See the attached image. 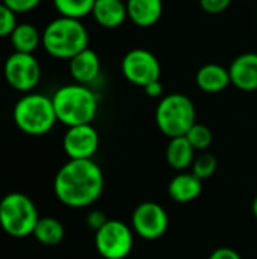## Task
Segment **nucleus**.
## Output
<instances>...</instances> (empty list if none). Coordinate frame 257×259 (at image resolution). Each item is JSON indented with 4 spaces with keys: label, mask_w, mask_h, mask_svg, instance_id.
Masks as SVG:
<instances>
[{
    "label": "nucleus",
    "mask_w": 257,
    "mask_h": 259,
    "mask_svg": "<svg viewBox=\"0 0 257 259\" xmlns=\"http://www.w3.org/2000/svg\"><path fill=\"white\" fill-rule=\"evenodd\" d=\"M105 188V176L92 159H68L56 173L53 191L68 208H86L95 203Z\"/></svg>",
    "instance_id": "1"
},
{
    "label": "nucleus",
    "mask_w": 257,
    "mask_h": 259,
    "mask_svg": "<svg viewBox=\"0 0 257 259\" xmlns=\"http://www.w3.org/2000/svg\"><path fill=\"white\" fill-rule=\"evenodd\" d=\"M52 100L58 121L67 127L91 124L98 111L97 94L88 85L76 82L58 88Z\"/></svg>",
    "instance_id": "2"
},
{
    "label": "nucleus",
    "mask_w": 257,
    "mask_h": 259,
    "mask_svg": "<svg viewBox=\"0 0 257 259\" xmlns=\"http://www.w3.org/2000/svg\"><path fill=\"white\" fill-rule=\"evenodd\" d=\"M89 33L80 20L58 17L42 30V47L56 59H71L88 49Z\"/></svg>",
    "instance_id": "3"
},
{
    "label": "nucleus",
    "mask_w": 257,
    "mask_h": 259,
    "mask_svg": "<svg viewBox=\"0 0 257 259\" xmlns=\"http://www.w3.org/2000/svg\"><path fill=\"white\" fill-rule=\"evenodd\" d=\"M12 120L26 135L42 137L58 123L52 97L41 93L23 94L14 105Z\"/></svg>",
    "instance_id": "4"
},
{
    "label": "nucleus",
    "mask_w": 257,
    "mask_h": 259,
    "mask_svg": "<svg viewBox=\"0 0 257 259\" xmlns=\"http://www.w3.org/2000/svg\"><path fill=\"white\" fill-rule=\"evenodd\" d=\"M39 220L35 202L18 191L0 199V228L12 238H26L33 234Z\"/></svg>",
    "instance_id": "5"
},
{
    "label": "nucleus",
    "mask_w": 257,
    "mask_h": 259,
    "mask_svg": "<svg viewBox=\"0 0 257 259\" xmlns=\"http://www.w3.org/2000/svg\"><path fill=\"white\" fill-rule=\"evenodd\" d=\"M155 118L159 131L170 140L185 137L188 131L197 123L195 106L192 100L180 93L164 96L158 103Z\"/></svg>",
    "instance_id": "6"
},
{
    "label": "nucleus",
    "mask_w": 257,
    "mask_h": 259,
    "mask_svg": "<svg viewBox=\"0 0 257 259\" xmlns=\"http://www.w3.org/2000/svg\"><path fill=\"white\" fill-rule=\"evenodd\" d=\"M133 229L120 220H108L95 232L94 244L105 259H126L133 249Z\"/></svg>",
    "instance_id": "7"
},
{
    "label": "nucleus",
    "mask_w": 257,
    "mask_h": 259,
    "mask_svg": "<svg viewBox=\"0 0 257 259\" xmlns=\"http://www.w3.org/2000/svg\"><path fill=\"white\" fill-rule=\"evenodd\" d=\"M5 80L18 93H32L41 80V65L33 53L14 52L3 65Z\"/></svg>",
    "instance_id": "8"
},
{
    "label": "nucleus",
    "mask_w": 257,
    "mask_h": 259,
    "mask_svg": "<svg viewBox=\"0 0 257 259\" xmlns=\"http://www.w3.org/2000/svg\"><path fill=\"white\" fill-rule=\"evenodd\" d=\"M121 73L127 82L144 88L161 79V62L153 52L136 47L123 56Z\"/></svg>",
    "instance_id": "9"
},
{
    "label": "nucleus",
    "mask_w": 257,
    "mask_h": 259,
    "mask_svg": "<svg viewBox=\"0 0 257 259\" xmlns=\"http://www.w3.org/2000/svg\"><path fill=\"white\" fill-rule=\"evenodd\" d=\"M168 214L156 202L139 203L132 214V229L133 232L147 241L159 240L168 231Z\"/></svg>",
    "instance_id": "10"
},
{
    "label": "nucleus",
    "mask_w": 257,
    "mask_h": 259,
    "mask_svg": "<svg viewBox=\"0 0 257 259\" xmlns=\"http://www.w3.org/2000/svg\"><path fill=\"white\" fill-rule=\"evenodd\" d=\"M100 146V137L92 124L67 127L62 138V149L68 159H92Z\"/></svg>",
    "instance_id": "11"
},
{
    "label": "nucleus",
    "mask_w": 257,
    "mask_h": 259,
    "mask_svg": "<svg viewBox=\"0 0 257 259\" xmlns=\"http://www.w3.org/2000/svg\"><path fill=\"white\" fill-rule=\"evenodd\" d=\"M230 82L241 91H257V53L247 52L236 56L230 67Z\"/></svg>",
    "instance_id": "12"
},
{
    "label": "nucleus",
    "mask_w": 257,
    "mask_h": 259,
    "mask_svg": "<svg viewBox=\"0 0 257 259\" xmlns=\"http://www.w3.org/2000/svg\"><path fill=\"white\" fill-rule=\"evenodd\" d=\"M68 68H70V74L76 83L89 87V83L95 82L97 77L100 76L101 64H100L98 55L92 49L88 47L70 59Z\"/></svg>",
    "instance_id": "13"
},
{
    "label": "nucleus",
    "mask_w": 257,
    "mask_h": 259,
    "mask_svg": "<svg viewBox=\"0 0 257 259\" xmlns=\"http://www.w3.org/2000/svg\"><path fill=\"white\" fill-rule=\"evenodd\" d=\"M91 15L105 29H117L129 18L127 6L123 0H95Z\"/></svg>",
    "instance_id": "14"
},
{
    "label": "nucleus",
    "mask_w": 257,
    "mask_h": 259,
    "mask_svg": "<svg viewBox=\"0 0 257 259\" xmlns=\"http://www.w3.org/2000/svg\"><path fill=\"white\" fill-rule=\"evenodd\" d=\"M127 17L138 27L155 26L164 12L162 0H127Z\"/></svg>",
    "instance_id": "15"
},
{
    "label": "nucleus",
    "mask_w": 257,
    "mask_h": 259,
    "mask_svg": "<svg viewBox=\"0 0 257 259\" xmlns=\"http://www.w3.org/2000/svg\"><path fill=\"white\" fill-rule=\"evenodd\" d=\"M195 83L203 93L208 94L221 93L232 83L229 68L220 64H206L198 68L195 74Z\"/></svg>",
    "instance_id": "16"
},
{
    "label": "nucleus",
    "mask_w": 257,
    "mask_h": 259,
    "mask_svg": "<svg viewBox=\"0 0 257 259\" xmlns=\"http://www.w3.org/2000/svg\"><path fill=\"white\" fill-rule=\"evenodd\" d=\"M203 181L192 173L176 175L168 184V194L177 203H189L200 197L203 190Z\"/></svg>",
    "instance_id": "17"
},
{
    "label": "nucleus",
    "mask_w": 257,
    "mask_h": 259,
    "mask_svg": "<svg viewBox=\"0 0 257 259\" xmlns=\"http://www.w3.org/2000/svg\"><path fill=\"white\" fill-rule=\"evenodd\" d=\"M165 159L171 168L182 171L192 165L195 159V150L189 144L186 137L171 138L165 150Z\"/></svg>",
    "instance_id": "18"
},
{
    "label": "nucleus",
    "mask_w": 257,
    "mask_h": 259,
    "mask_svg": "<svg viewBox=\"0 0 257 259\" xmlns=\"http://www.w3.org/2000/svg\"><path fill=\"white\" fill-rule=\"evenodd\" d=\"M14 52L33 53L42 44V33L30 23H18L9 36Z\"/></svg>",
    "instance_id": "19"
},
{
    "label": "nucleus",
    "mask_w": 257,
    "mask_h": 259,
    "mask_svg": "<svg viewBox=\"0 0 257 259\" xmlns=\"http://www.w3.org/2000/svg\"><path fill=\"white\" fill-rule=\"evenodd\" d=\"M32 235L42 246H56L64 240L65 229L55 217H39Z\"/></svg>",
    "instance_id": "20"
},
{
    "label": "nucleus",
    "mask_w": 257,
    "mask_h": 259,
    "mask_svg": "<svg viewBox=\"0 0 257 259\" xmlns=\"http://www.w3.org/2000/svg\"><path fill=\"white\" fill-rule=\"evenodd\" d=\"M59 17L82 20L92 14L95 0H52Z\"/></svg>",
    "instance_id": "21"
},
{
    "label": "nucleus",
    "mask_w": 257,
    "mask_h": 259,
    "mask_svg": "<svg viewBox=\"0 0 257 259\" xmlns=\"http://www.w3.org/2000/svg\"><path fill=\"white\" fill-rule=\"evenodd\" d=\"M185 137H186V140L189 141V144L194 147L195 152H197V150H198V152L208 150V149L211 147V144H212V140H214L211 129H209L208 126H204V124H200V123H195V124L188 131V134H186Z\"/></svg>",
    "instance_id": "22"
},
{
    "label": "nucleus",
    "mask_w": 257,
    "mask_h": 259,
    "mask_svg": "<svg viewBox=\"0 0 257 259\" xmlns=\"http://www.w3.org/2000/svg\"><path fill=\"white\" fill-rule=\"evenodd\" d=\"M191 167H192V175H195L200 181H204L215 175L218 168V161L212 153L204 152L194 159Z\"/></svg>",
    "instance_id": "23"
},
{
    "label": "nucleus",
    "mask_w": 257,
    "mask_h": 259,
    "mask_svg": "<svg viewBox=\"0 0 257 259\" xmlns=\"http://www.w3.org/2000/svg\"><path fill=\"white\" fill-rule=\"evenodd\" d=\"M17 24V14L5 3H0V38L11 36Z\"/></svg>",
    "instance_id": "24"
},
{
    "label": "nucleus",
    "mask_w": 257,
    "mask_h": 259,
    "mask_svg": "<svg viewBox=\"0 0 257 259\" xmlns=\"http://www.w3.org/2000/svg\"><path fill=\"white\" fill-rule=\"evenodd\" d=\"M200 8L206 12V14H221L224 11H227V8L230 6L232 0H198Z\"/></svg>",
    "instance_id": "25"
},
{
    "label": "nucleus",
    "mask_w": 257,
    "mask_h": 259,
    "mask_svg": "<svg viewBox=\"0 0 257 259\" xmlns=\"http://www.w3.org/2000/svg\"><path fill=\"white\" fill-rule=\"evenodd\" d=\"M3 3L15 14H26L33 11L41 3V0H3Z\"/></svg>",
    "instance_id": "26"
},
{
    "label": "nucleus",
    "mask_w": 257,
    "mask_h": 259,
    "mask_svg": "<svg viewBox=\"0 0 257 259\" xmlns=\"http://www.w3.org/2000/svg\"><path fill=\"white\" fill-rule=\"evenodd\" d=\"M108 220H109V219L106 217V214L101 212V211H98V209H94V211L88 212V215H86V225H88V228L92 229L94 232H97L100 228H103V226L106 225Z\"/></svg>",
    "instance_id": "27"
},
{
    "label": "nucleus",
    "mask_w": 257,
    "mask_h": 259,
    "mask_svg": "<svg viewBox=\"0 0 257 259\" xmlns=\"http://www.w3.org/2000/svg\"><path fill=\"white\" fill-rule=\"evenodd\" d=\"M209 259H242V258H241V255H239L235 249H232V247H218V249H215V250L211 253Z\"/></svg>",
    "instance_id": "28"
},
{
    "label": "nucleus",
    "mask_w": 257,
    "mask_h": 259,
    "mask_svg": "<svg viewBox=\"0 0 257 259\" xmlns=\"http://www.w3.org/2000/svg\"><path fill=\"white\" fill-rule=\"evenodd\" d=\"M142 90H144V93H145L148 97H151V99H158V97H161V96L164 94V85H162L161 79H159V80H155V82H151V83H148V85L144 87Z\"/></svg>",
    "instance_id": "29"
},
{
    "label": "nucleus",
    "mask_w": 257,
    "mask_h": 259,
    "mask_svg": "<svg viewBox=\"0 0 257 259\" xmlns=\"http://www.w3.org/2000/svg\"><path fill=\"white\" fill-rule=\"evenodd\" d=\"M251 211H253V215L257 219V196L254 197V200H253V205H251Z\"/></svg>",
    "instance_id": "30"
},
{
    "label": "nucleus",
    "mask_w": 257,
    "mask_h": 259,
    "mask_svg": "<svg viewBox=\"0 0 257 259\" xmlns=\"http://www.w3.org/2000/svg\"><path fill=\"white\" fill-rule=\"evenodd\" d=\"M0 3H3V0H0Z\"/></svg>",
    "instance_id": "31"
},
{
    "label": "nucleus",
    "mask_w": 257,
    "mask_h": 259,
    "mask_svg": "<svg viewBox=\"0 0 257 259\" xmlns=\"http://www.w3.org/2000/svg\"><path fill=\"white\" fill-rule=\"evenodd\" d=\"M123 2H127V0H123Z\"/></svg>",
    "instance_id": "32"
}]
</instances>
